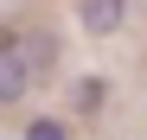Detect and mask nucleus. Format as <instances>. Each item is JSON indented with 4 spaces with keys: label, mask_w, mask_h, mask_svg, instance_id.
I'll return each mask as SVG.
<instances>
[{
    "label": "nucleus",
    "mask_w": 147,
    "mask_h": 140,
    "mask_svg": "<svg viewBox=\"0 0 147 140\" xmlns=\"http://www.w3.org/2000/svg\"><path fill=\"white\" fill-rule=\"evenodd\" d=\"M77 26L83 38H115L128 26V0H77Z\"/></svg>",
    "instance_id": "obj_1"
},
{
    "label": "nucleus",
    "mask_w": 147,
    "mask_h": 140,
    "mask_svg": "<svg viewBox=\"0 0 147 140\" xmlns=\"http://www.w3.org/2000/svg\"><path fill=\"white\" fill-rule=\"evenodd\" d=\"M32 96V64L19 57V51H0V108H13V102H26Z\"/></svg>",
    "instance_id": "obj_2"
},
{
    "label": "nucleus",
    "mask_w": 147,
    "mask_h": 140,
    "mask_svg": "<svg viewBox=\"0 0 147 140\" xmlns=\"http://www.w3.org/2000/svg\"><path fill=\"white\" fill-rule=\"evenodd\" d=\"M102 102H109V83L102 77H77L70 83V108L77 115H102Z\"/></svg>",
    "instance_id": "obj_3"
},
{
    "label": "nucleus",
    "mask_w": 147,
    "mask_h": 140,
    "mask_svg": "<svg viewBox=\"0 0 147 140\" xmlns=\"http://www.w3.org/2000/svg\"><path fill=\"white\" fill-rule=\"evenodd\" d=\"M19 140H70V121H58V115H32Z\"/></svg>",
    "instance_id": "obj_4"
}]
</instances>
